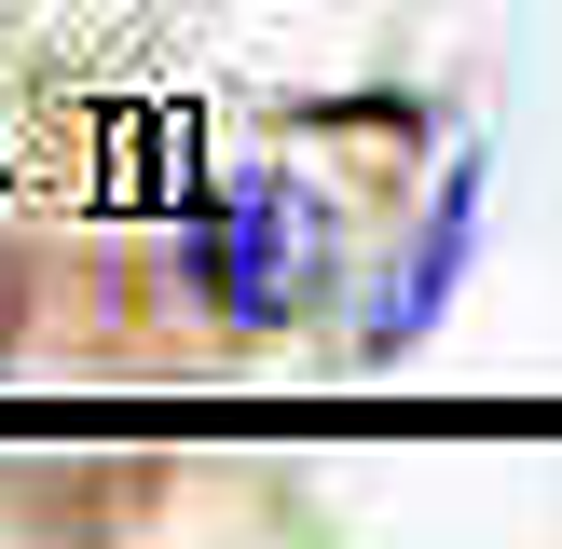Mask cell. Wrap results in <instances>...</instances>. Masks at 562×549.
Wrapping results in <instances>:
<instances>
[{
	"label": "cell",
	"mask_w": 562,
	"mask_h": 549,
	"mask_svg": "<svg viewBox=\"0 0 562 549\" xmlns=\"http://www.w3.org/2000/svg\"><path fill=\"white\" fill-rule=\"evenodd\" d=\"M467 234H481V152H467L453 179H439L426 234H412V247H398V274L371 289V316H357V344H371V357H398L412 329H426L439 302H453V274H467Z\"/></svg>",
	"instance_id": "cell-2"
},
{
	"label": "cell",
	"mask_w": 562,
	"mask_h": 549,
	"mask_svg": "<svg viewBox=\"0 0 562 549\" xmlns=\"http://www.w3.org/2000/svg\"><path fill=\"white\" fill-rule=\"evenodd\" d=\"M179 234H192V289H206L220 316H247V329L302 316L316 274H329V206L302 179H220Z\"/></svg>",
	"instance_id": "cell-1"
}]
</instances>
